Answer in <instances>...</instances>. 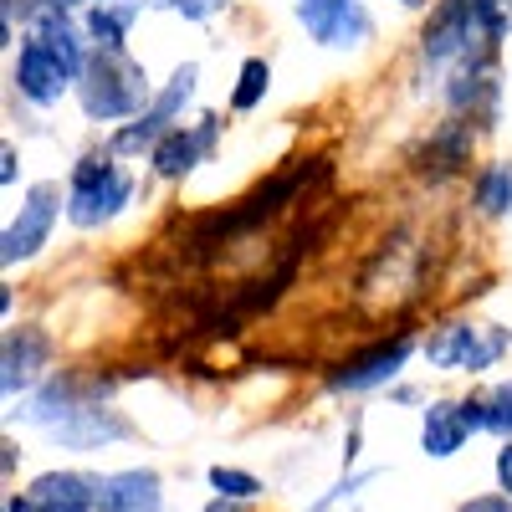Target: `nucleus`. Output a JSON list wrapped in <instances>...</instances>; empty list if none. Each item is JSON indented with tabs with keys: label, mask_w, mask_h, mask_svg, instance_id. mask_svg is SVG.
<instances>
[{
	"label": "nucleus",
	"mask_w": 512,
	"mask_h": 512,
	"mask_svg": "<svg viewBox=\"0 0 512 512\" xmlns=\"http://www.w3.org/2000/svg\"><path fill=\"white\" fill-rule=\"evenodd\" d=\"M77 98H82V113H88L93 123L139 118L149 108V77L128 52L93 47L88 67H82V77H77Z\"/></svg>",
	"instance_id": "obj_1"
},
{
	"label": "nucleus",
	"mask_w": 512,
	"mask_h": 512,
	"mask_svg": "<svg viewBox=\"0 0 512 512\" xmlns=\"http://www.w3.org/2000/svg\"><path fill=\"white\" fill-rule=\"evenodd\" d=\"M128 195H134V180H128L113 159H77L72 185H67V221L93 231V226L118 216L128 205Z\"/></svg>",
	"instance_id": "obj_2"
},
{
	"label": "nucleus",
	"mask_w": 512,
	"mask_h": 512,
	"mask_svg": "<svg viewBox=\"0 0 512 512\" xmlns=\"http://www.w3.org/2000/svg\"><path fill=\"white\" fill-rule=\"evenodd\" d=\"M507 354V333L492 323H446L431 344H425V359L436 369H461V374H482Z\"/></svg>",
	"instance_id": "obj_3"
},
{
	"label": "nucleus",
	"mask_w": 512,
	"mask_h": 512,
	"mask_svg": "<svg viewBox=\"0 0 512 512\" xmlns=\"http://www.w3.org/2000/svg\"><path fill=\"white\" fill-rule=\"evenodd\" d=\"M195 77H200V67L195 62H185V67H175V77H169V88L134 118V123H128V128H118V134H113V154H139L144 144L154 149L164 134H169V128H175V118H180V108L195 98Z\"/></svg>",
	"instance_id": "obj_4"
},
{
	"label": "nucleus",
	"mask_w": 512,
	"mask_h": 512,
	"mask_svg": "<svg viewBox=\"0 0 512 512\" xmlns=\"http://www.w3.org/2000/svg\"><path fill=\"white\" fill-rule=\"evenodd\" d=\"M62 205H67V195H62V185H31L26 190V205H21V216L6 226V246H0V262L6 267H16V262H26V256H36L41 246H47V236H52V226H57V216H62Z\"/></svg>",
	"instance_id": "obj_5"
},
{
	"label": "nucleus",
	"mask_w": 512,
	"mask_h": 512,
	"mask_svg": "<svg viewBox=\"0 0 512 512\" xmlns=\"http://www.w3.org/2000/svg\"><path fill=\"white\" fill-rule=\"evenodd\" d=\"M292 11L318 47H364L374 36V21L359 0H292Z\"/></svg>",
	"instance_id": "obj_6"
},
{
	"label": "nucleus",
	"mask_w": 512,
	"mask_h": 512,
	"mask_svg": "<svg viewBox=\"0 0 512 512\" xmlns=\"http://www.w3.org/2000/svg\"><path fill=\"white\" fill-rule=\"evenodd\" d=\"M216 134H221V118H200L195 128H169V134L149 149V159H154V175H164V180H185L190 169L216 149Z\"/></svg>",
	"instance_id": "obj_7"
},
{
	"label": "nucleus",
	"mask_w": 512,
	"mask_h": 512,
	"mask_svg": "<svg viewBox=\"0 0 512 512\" xmlns=\"http://www.w3.org/2000/svg\"><path fill=\"white\" fill-rule=\"evenodd\" d=\"M16 88H21V98H31L36 108H52V103H62V93L72 88V77L57 67V57L41 47L36 36H26V47H21V57H16Z\"/></svg>",
	"instance_id": "obj_8"
},
{
	"label": "nucleus",
	"mask_w": 512,
	"mask_h": 512,
	"mask_svg": "<svg viewBox=\"0 0 512 512\" xmlns=\"http://www.w3.org/2000/svg\"><path fill=\"white\" fill-rule=\"evenodd\" d=\"M410 338L400 333V338H390V344H374L369 354H359V359H349L344 369L333 374V390H374V384H390L400 369H405V359H410Z\"/></svg>",
	"instance_id": "obj_9"
},
{
	"label": "nucleus",
	"mask_w": 512,
	"mask_h": 512,
	"mask_svg": "<svg viewBox=\"0 0 512 512\" xmlns=\"http://www.w3.org/2000/svg\"><path fill=\"white\" fill-rule=\"evenodd\" d=\"M41 369H47V338H41L36 328H11L6 333V369H0V390H6L11 400L21 390H36Z\"/></svg>",
	"instance_id": "obj_10"
},
{
	"label": "nucleus",
	"mask_w": 512,
	"mask_h": 512,
	"mask_svg": "<svg viewBox=\"0 0 512 512\" xmlns=\"http://www.w3.org/2000/svg\"><path fill=\"white\" fill-rule=\"evenodd\" d=\"M31 497L41 502V512H93V502H103V482L82 472H47L31 482Z\"/></svg>",
	"instance_id": "obj_11"
},
{
	"label": "nucleus",
	"mask_w": 512,
	"mask_h": 512,
	"mask_svg": "<svg viewBox=\"0 0 512 512\" xmlns=\"http://www.w3.org/2000/svg\"><path fill=\"white\" fill-rule=\"evenodd\" d=\"M52 436L62 441V446H77V451H88V446H103V441H123L128 436V420H118L113 410H103V405H88L82 400L62 425H52Z\"/></svg>",
	"instance_id": "obj_12"
},
{
	"label": "nucleus",
	"mask_w": 512,
	"mask_h": 512,
	"mask_svg": "<svg viewBox=\"0 0 512 512\" xmlns=\"http://www.w3.org/2000/svg\"><path fill=\"white\" fill-rule=\"evenodd\" d=\"M159 507H164V487L144 466L103 477V512H159Z\"/></svg>",
	"instance_id": "obj_13"
},
{
	"label": "nucleus",
	"mask_w": 512,
	"mask_h": 512,
	"mask_svg": "<svg viewBox=\"0 0 512 512\" xmlns=\"http://www.w3.org/2000/svg\"><path fill=\"white\" fill-rule=\"evenodd\" d=\"M466 436H472V425H466V410L456 400H436L431 410H425V420H420L425 456H456Z\"/></svg>",
	"instance_id": "obj_14"
},
{
	"label": "nucleus",
	"mask_w": 512,
	"mask_h": 512,
	"mask_svg": "<svg viewBox=\"0 0 512 512\" xmlns=\"http://www.w3.org/2000/svg\"><path fill=\"white\" fill-rule=\"evenodd\" d=\"M139 11H144V0H93L88 16H82V31H88L93 47H118L123 52L128 26L139 21Z\"/></svg>",
	"instance_id": "obj_15"
},
{
	"label": "nucleus",
	"mask_w": 512,
	"mask_h": 512,
	"mask_svg": "<svg viewBox=\"0 0 512 512\" xmlns=\"http://www.w3.org/2000/svg\"><path fill=\"white\" fill-rule=\"evenodd\" d=\"M477 205H482V216H507L512 210V159H497V164L482 169Z\"/></svg>",
	"instance_id": "obj_16"
},
{
	"label": "nucleus",
	"mask_w": 512,
	"mask_h": 512,
	"mask_svg": "<svg viewBox=\"0 0 512 512\" xmlns=\"http://www.w3.org/2000/svg\"><path fill=\"white\" fill-rule=\"evenodd\" d=\"M267 88H272V67L262 57H246L241 62V77H236V93H231V108L236 113H251L256 103L267 98Z\"/></svg>",
	"instance_id": "obj_17"
},
{
	"label": "nucleus",
	"mask_w": 512,
	"mask_h": 512,
	"mask_svg": "<svg viewBox=\"0 0 512 512\" xmlns=\"http://www.w3.org/2000/svg\"><path fill=\"white\" fill-rule=\"evenodd\" d=\"M210 487H216L221 497H236V502L262 492V482H256L251 472H236V466H210Z\"/></svg>",
	"instance_id": "obj_18"
},
{
	"label": "nucleus",
	"mask_w": 512,
	"mask_h": 512,
	"mask_svg": "<svg viewBox=\"0 0 512 512\" xmlns=\"http://www.w3.org/2000/svg\"><path fill=\"white\" fill-rule=\"evenodd\" d=\"M487 431H497V436L512 441V379L497 384V390L487 395Z\"/></svg>",
	"instance_id": "obj_19"
},
{
	"label": "nucleus",
	"mask_w": 512,
	"mask_h": 512,
	"mask_svg": "<svg viewBox=\"0 0 512 512\" xmlns=\"http://www.w3.org/2000/svg\"><path fill=\"white\" fill-rule=\"evenodd\" d=\"M154 6H169V11H180L185 21H210L216 11H226V0H154Z\"/></svg>",
	"instance_id": "obj_20"
},
{
	"label": "nucleus",
	"mask_w": 512,
	"mask_h": 512,
	"mask_svg": "<svg viewBox=\"0 0 512 512\" xmlns=\"http://www.w3.org/2000/svg\"><path fill=\"white\" fill-rule=\"evenodd\" d=\"M456 512H512V497H472V502H461Z\"/></svg>",
	"instance_id": "obj_21"
},
{
	"label": "nucleus",
	"mask_w": 512,
	"mask_h": 512,
	"mask_svg": "<svg viewBox=\"0 0 512 512\" xmlns=\"http://www.w3.org/2000/svg\"><path fill=\"white\" fill-rule=\"evenodd\" d=\"M497 482H502V492L512 497V441L497 451Z\"/></svg>",
	"instance_id": "obj_22"
},
{
	"label": "nucleus",
	"mask_w": 512,
	"mask_h": 512,
	"mask_svg": "<svg viewBox=\"0 0 512 512\" xmlns=\"http://www.w3.org/2000/svg\"><path fill=\"white\" fill-rule=\"evenodd\" d=\"M0 180H6V185L16 180V149H11V144L0 149Z\"/></svg>",
	"instance_id": "obj_23"
},
{
	"label": "nucleus",
	"mask_w": 512,
	"mask_h": 512,
	"mask_svg": "<svg viewBox=\"0 0 512 512\" xmlns=\"http://www.w3.org/2000/svg\"><path fill=\"white\" fill-rule=\"evenodd\" d=\"M6 512H41V502L26 492V497H11V502H6Z\"/></svg>",
	"instance_id": "obj_24"
},
{
	"label": "nucleus",
	"mask_w": 512,
	"mask_h": 512,
	"mask_svg": "<svg viewBox=\"0 0 512 512\" xmlns=\"http://www.w3.org/2000/svg\"><path fill=\"white\" fill-rule=\"evenodd\" d=\"M400 6H425V0H400Z\"/></svg>",
	"instance_id": "obj_25"
}]
</instances>
